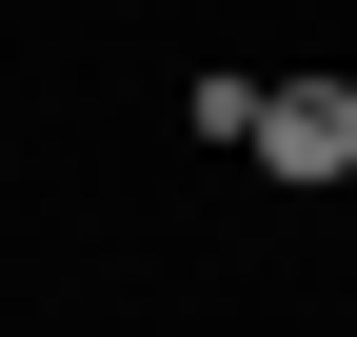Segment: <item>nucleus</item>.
I'll list each match as a JSON object with an SVG mask.
<instances>
[{
    "instance_id": "nucleus-1",
    "label": "nucleus",
    "mask_w": 357,
    "mask_h": 337,
    "mask_svg": "<svg viewBox=\"0 0 357 337\" xmlns=\"http://www.w3.org/2000/svg\"><path fill=\"white\" fill-rule=\"evenodd\" d=\"M238 159H278V179H357V79H258V139Z\"/></svg>"
}]
</instances>
